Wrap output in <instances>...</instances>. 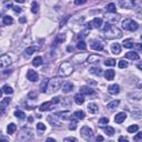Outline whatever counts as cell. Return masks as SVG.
<instances>
[{
	"label": "cell",
	"instance_id": "cell-31",
	"mask_svg": "<svg viewBox=\"0 0 142 142\" xmlns=\"http://www.w3.org/2000/svg\"><path fill=\"white\" fill-rule=\"evenodd\" d=\"M73 115L76 117L77 119H80V120H82V119H85V117H86V114H85V112H83L82 110H78V111H76L73 113Z\"/></svg>",
	"mask_w": 142,
	"mask_h": 142
},
{
	"label": "cell",
	"instance_id": "cell-56",
	"mask_svg": "<svg viewBox=\"0 0 142 142\" xmlns=\"http://www.w3.org/2000/svg\"><path fill=\"white\" fill-rule=\"evenodd\" d=\"M135 48H138L139 50H142V43H135Z\"/></svg>",
	"mask_w": 142,
	"mask_h": 142
},
{
	"label": "cell",
	"instance_id": "cell-29",
	"mask_svg": "<svg viewBox=\"0 0 142 142\" xmlns=\"http://www.w3.org/2000/svg\"><path fill=\"white\" fill-rule=\"evenodd\" d=\"M90 72L92 74H95V76H101L102 74V70L98 68V67H92V68L90 69Z\"/></svg>",
	"mask_w": 142,
	"mask_h": 142
},
{
	"label": "cell",
	"instance_id": "cell-5",
	"mask_svg": "<svg viewBox=\"0 0 142 142\" xmlns=\"http://www.w3.org/2000/svg\"><path fill=\"white\" fill-rule=\"evenodd\" d=\"M80 133H81V137H82V138H85L86 140L91 139V138H92V135H93V131H92V129L89 128L88 126L82 127Z\"/></svg>",
	"mask_w": 142,
	"mask_h": 142
},
{
	"label": "cell",
	"instance_id": "cell-30",
	"mask_svg": "<svg viewBox=\"0 0 142 142\" xmlns=\"http://www.w3.org/2000/svg\"><path fill=\"white\" fill-rule=\"evenodd\" d=\"M106 9H107V11L108 12H110V14H115V5L113 2H111V3H109V5H107V7H106Z\"/></svg>",
	"mask_w": 142,
	"mask_h": 142
},
{
	"label": "cell",
	"instance_id": "cell-26",
	"mask_svg": "<svg viewBox=\"0 0 142 142\" xmlns=\"http://www.w3.org/2000/svg\"><path fill=\"white\" fill-rule=\"evenodd\" d=\"M2 22L5 26H9V24L14 23V19H12V17H10V16H5L2 18Z\"/></svg>",
	"mask_w": 142,
	"mask_h": 142
},
{
	"label": "cell",
	"instance_id": "cell-58",
	"mask_svg": "<svg viewBox=\"0 0 142 142\" xmlns=\"http://www.w3.org/2000/svg\"><path fill=\"white\" fill-rule=\"evenodd\" d=\"M19 21L21 22V23H24V22H26V18H24V17H21V18H20V20H19Z\"/></svg>",
	"mask_w": 142,
	"mask_h": 142
},
{
	"label": "cell",
	"instance_id": "cell-6",
	"mask_svg": "<svg viewBox=\"0 0 142 142\" xmlns=\"http://www.w3.org/2000/svg\"><path fill=\"white\" fill-rule=\"evenodd\" d=\"M27 78H28V80H30L31 82H36V81H38V79H39V74L33 70H28Z\"/></svg>",
	"mask_w": 142,
	"mask_h": 142
},
{
	"label": "cell",
	"instance_id": "cell-33",
	"mask_svg": "<svg viewBox=\"0 0 142 142\" xmlns=\"http://www.w3.org/2000/svg\"><path fill=\"white\" fill-rule=\"evenodd\" d=\"M122 44H123L124 48H129V49H130V48H133V46H134V44H133V42H132V39H127V40H124Z\"/></svg>",
	"mask_w": 142,
	"mask_h": 142
},
{
	"label": "cell",
	"instance_id": "cell-47",
	"mask_svg": "<svg viewBox=\"0 0 142 142\" xmlns=\"http://www.w3.org/2000/svg\"><path fill=\"white\" fill-rule=\"evenodd\" d=\"M28 97L30 99H37V97H38V94H37L36 92H30L28 94Z\"/></svg>",
	"mask_w": 142,
	"mask_h": 142
},
{
	"label": "cell",
	"instance_id": "cell-35",
	"mask_svg": "<svg viewBox=\"0 0 142 142\" xmlns=\"http://www.w3.org/2000/svg\"><path fill=\"white\" fill-rule=\"evenodd\" d=\"M15 117H16V118H18V119L22 120V119L26 118V114H24V112L18 110V111H15Z\"/></svg>",
	"mask_w": 142,
	"mask_h": 142
},
{
	"label": "cell",
	"instance_id": "cell-37",
	"mask_svg": "<svg viewBox=\"0 0 142 142\" xmlns=\"http://www.w3.org/2000/svg\"><path fill=\"white\" fill-rule=\"evenodd\" d=\"M104 132H106L108 135L111 137V135L114 134V129L112 127H106V128H104Z\"/></svg>",
	"mask_w": 142,
	"mask_h": 142
},
{
	"label": "cell",
	"instance_id": "cell-60",
	"mask_svg": "<svg viewBox=\"0 0 142 142\" xmlns=\"http://www.w3.org/2000/svg\"><path fill=\"white\" fill-rule=\"evenodd\" d=\"M26 108H27L28 110H33V109H35V107H33V106H28V107H26Z\"/></svg>",
	"mask_w": 142,
	"mask_h": 142
},
{
	"label": "cell",
	"instance_id": "cell-32",
	"mask_svg": "<svg viewBox=\"0 0 142 142\" xmlns=\"http://www.w3.org/2000/svg\"><path fill=\"white\" fill-rule=\"evenodd\" d=\"M42 58L41 57H36L35 59H33V61H32V64L35 66V67H39V66H41L42 64Z\"/></svg>",
	"mask_w": 142,
	"mask_h": 142
},
{
	"label": "cell",
	"instance_id": "cell-8",
	"mask_svg": "<svg viewBox=\"0 0 142 142\" xmlns=\"http://www.w3.org/2000/svg\"><path fill=\"white\" fill-rule=\"evenodd\" d=\"M73 83H71V82H64L63 85L61 86V89H62V92H64V93H69L71 92V91L73 90Z\"/></svg>",
	"mask_w": 142,
	"mask_h": 142
},
{
	"label": "cell",
	"instance_id": "cell-38",
	"mask_svg": "<svg viewBox=\"0 0 142 142\" xmlns=\"http://www.w3.org/2000/svg\"><path fill=\"white\" fill-rule=\"evenodd\" d=\"M138 130H139V127H138L137 124H132V126H130V127L128 128V132L129 133H134Z\"/></svg>",
	"mask_w": 142,
	"mask_h": 142
},
{
	"label": "cell",
	"instance_id": "cell-41",
	"mask_svg": "<svg viewBox=\"0 0 142 142\" xmlns=\"http://www.w3.org/2000/svg\"><path fill=\"white\" fill-rule=\"evenodd\" d=\"M128 61L127 60H124V59H122V60H120L119 61V63H118V66H119V68H121V69H124V68H127L128 67Z\"/></svg>",
	"mask_w": 142,
	"mask_h": 142
},
{
	"label": "cell",
	"instance_id": "cell-62",
	"mask_svg": "<svg viewBox=\"0 0 142 142\" xmlns=\"http://www.w3.org/2000/svg\"><path fill=\"white\" fill-rule=\"evenodd\" d=\"M17 2H19V3H23V2H24V0H17Z\"/></svg>",
	"mask_w": 142,
	"mask_h": 142
},
{
	"label": "cell",
	"instance_id": "cell-54",
	"mask_svg": "<svg viewBox=\"0 0 142 142\" xmlns=\"http://www.w3.org/2000/svg\"><path fill=\"white\" fill-rule=\"evenodd\" d=\"M119 142H129V140H128V138H126V137H120L119 138Z\"/></svg>",
	"mask_w": 142,
	"mask_h": 142
},
{
	"label": "cell",
	"instance_id": "cell-63",
	"mask_svg": "<svg viewBox=\"0 0 142 142\" xmlns=\"http://www.w3.org/2000/svg\"><path fill=\"white\" fill-rule=\"evenodd\" d=\"M141 40H142V36H141Z\"/></svg>",
	"mask_w": 142,
	"mask_h": 142
},
{
	"label": "cell",
	"instance_id": "cell-27",
	"mask_svg": "<svg viewBox=\"0 0 142 142\" xmlns=\"http://www.w3.org/2000/svg\"><path fill=\"white\" fill-rule=\"evenodd\" d=\"M91 24H92V28H99V27H101V24H102V19L101 18H94L92 20V22H91Z\"/></svg>",
	"mask_w": 142,
	"mask_h": 142
},
{
	"label": "cell",
	"instance_id": "cell-18",
	"mask_svg": "<svg viewBox=\"0 0 142 142\" xmlns=\"http://www.w3.org/2000/svg\"><path fill=\"white\" fill-rule=\"evenodd\" d=\"M107 22H109V23H117L120 20V17L117 15V16H112V15H108L107 17Z\"/></svg>",
	"mask_w": 142,
	"mask_h": 142
},
{
	"label": "cell",
	"instance_id": "cell-40",
	"mask_svg": "<svg viewBox=\"0 0 142 142\" xmlns=\"http://www.w3.org/2000/svg\"><path fill=\"white\" fill-rule=\"evenodd\" d=\"M77 48H78L79 50H86V49H87V44H86L85 41L81 40V41H79V42H78Z\"/></svg>",
	"mask_w": 142,
	"mask_h": 142
},
{
	"label": "cell",
	"instance_id": "cell-7",
	"mask_svg": "<svg viewBox=\"0 0 142 142\" xmlns=\"http://www.w3.org/2000/svg\"><path fill=\"white\" fill-rule=\"evenodd\" d=\"M10 63H11L10 57L8 55H2L1 58H0V66H1V68H5V67L9 66Z\"/></svg>",
	"mask_w": 142,
	"mask_h": 142
},
{
	"label": "cell",
	"instance_id": "cell-53",
	"mask_svg": "<svg viewBox=\"0 0 142 142\" xmlns=\"http://www.w3.org/2000/svg\"><path fill=\"white\" fill-rule=\"evenodd\" d=\"M51 102H52L53 104H56V103H59V102H60V98H59V97H56V98H53Z\"/></svg>",
	"mask_w": 142,
	"mask_h": 142
},
{
	"label": "cell",
	"instance_id": "cell-59",
	"mask_svg": "<svg viewBox=\"0 0 142 142\" xmlns=\"http://www.w3.org/2000/svg\"><path fill=\"white\" fill-rule=\"evenodd\" d=\"M11 71H12V70H5V71H3V74H8V73L10 74V73H11Z\"/></svg>",
	"mask_w": 142,
	"mask_h": 142
},
{
	"label": "cell",
	"instance_id": "cell-34",
	"mask_svg": "<svg viewBox=\"0 0 142 142\" xmlns=\"http://www.w3.org/2000/svg\"><path fill=\"white\" fill-rule=\"evenodd\" d=\"M16 130H17V127H16L15 123H10L9 126H8V128H7V131H8V133H9V134H12V133H15Z\"/></svg>",
	"mask_w": 142,
	"mask_h": 142
},
{
	"label": "cell",
	"instance_id": "cell-15",
	"mask_svg": "<svg viewBox=\"0 0 142 142\" xmlns=\"http://www.w3.org/2000/svg\"><path fill=\"white\" fill-rule=\"evenodd\" d=\"M101 59H102V58L100 56H98V55H91V56H89L87 58V62H88V63H95V62L100 61Z\"/></svg>",
	"mask_w": 142,
	"mask_h": 142
},
{
	"label": "cell",
	"instance_id": "cell-2",
	"mask_svg": "<svg viewBox=\"0 0 142 142\" xmlns=\"http://www.w3.org/2000/svg\"><path fill=\"white\" fill-rule=\"evenodd\" d=\"M73 72V67L70 62H62L59 67V74L61 77H68Z\"/></svg>",
	"mask_w": 142,
	"mask_h": 142
},
{
	"label": "cell",
	"instance_id": "cell-3",
	"mask_svg": "<svg viewBox=\"0 0 142 142\" xmlns=\"http://www.w3.org/2000/svg\"><path fill=\"white\" fill-rule=\"evenodd\" d=\"M122 28L128 31H135V30H138V28H139V24H138L134 20L128 18L122 21Z\"/></svg>",
	"mask_w": 142,
	"mask_h": 142
},
{
	"label": "cell",
	"instance_id": "cell-20",
	"mask_svg": "<svg viewBox=\"0 0 142 142\" xmlns=\"http://www.w3.org/2000/svg\"><path fill=\"white\" fill-rule=\"evenodd\" d=\"M111 51L113 55H119V53L121 52V44L120 43H113L111 44Z\"/></svg>",
	"mask_w": 142,
	"mask_h": 142
},
{
	"label": "cell",
	"instance_id": "cell-19",
	"mask_svg": "<svg viewBox=\"0 0 142 142\" xmlns=\"http://www.w3.org/2000/svg\"><path fill=\"white\" fill-rule=\"evenodd\" d=\"M126 58L127 59H130V60H138L140 58V56L138 55L135 51H129L126 53Z\"/></svg>",
	"mask_w": 142,
	"mask_h": 142
},
{
	"label": "cell",
	"instance_id": "cell-46",
	"mask_svg": "<svg viewBox=\"0 0 142 142\" xmlns=\"http://www.w3.org/2000/svg\"><path fill=\"white\" fill-rule=\"evenodd\" d=\"M37 129H38V130H46V126L43 123L39 122V123H37Z\"/></svg>",
	"mask_w": 142,
	"mask_h": 142
},
{
	"label": "cell",
	"instance_id": "cell-12",
	"mask_svg": "<svg viewBox=\"0 0 142 142\" xmlns=\"http://www.w3.org/2000/svg\"><path fill=\"white\" fill-rule=\"evenodd\" d=\"M108 91H109L110 94L115 95V94H118L120 92V87H119V85H115V83H114V85L109 86V88H108Z\"/></svg>",
	"mask_w": 142,
	"mask_h": 142
},
{
	"label": "cell",
	"instance_id": "cell-36",
	"mask_svg": "<svg viewBox=\"0 0 142 142\" xmlns=\"http://www.w3.org/2000/svg\"><path fill=\"white\" fill-rule=\"evenodd\" d=\"M31 11H32V14H37V12L39 11V5H38V2H36V1H33V2H32Z\"/></svg>",
	"mask_w": 142,
	"mask_h": 142
},
{
	"label": "cell",
	"instance_id": "cell-45",
	"mask_svg": "<svg viewBox=\"0 0 142 142\" xmlns=\"http://www.w3.org/2000/svg\"><path fill=\"white\" fill-rule=\"evenodd\" d=\"M108 123H109V119H108V118H101L99 120V124H102V126L108 124Z\"/></svg>",
	"mask_w": 142,
	"mask_h": 142
},
{
	"label": "cell",
	"instance_id": "cell-16",
	"mask_svg": "<svg viewBox=\"0 0 142 142\" xmlns=\"http://www.w3.org/2000/svg\"><path fill=\"white\" fill-rule=\"evenodd\" d=\"M39 48L38 47H35V46H31V47H28L26 50H24V56L26 57H30L32 53H35L36 51H38Z\"/></svg>",
	"mask_w": 142,
	"mask_h": 142
},
{
	"label": "cell",
	"instance_id": "cell-11",
	"mask_svg": "<svg viewBox=\"0 0 142 142\" xmlns=\"http://www.w3.org/2000/svg\"><path fill=\"white\" fill-rule=\"evenodd\" d=\"M120 6L124 9H132L134 7V2L131 0H124V1H120Z\"/></svg>",
	"mask_w": 142,
	"mask_h": 142
},
{
	"label": "cell",
	"instance_id": "cell-9",
	"mask_svg": "<svg viewBox=\"0 0 142 142\" xmlns=\"http://www.w3.org/2000/svg\"><path fill=\"white\" fill-rule=\"evenodd\" d=\"M91 49L97 50V51H101V50L103 49V43L101 42V41H99V40L91 41Z\"/></svg>",
	"mask_w": 142,
	"mask_h": 142
},
{
	"label": "cell",
	"instance_id": "cell-43",
	"mask_svg": "<svg viewBox=\"0 0 142 142\" xmlns=\"http://www.w3.org/2000/svg\"><path fill=\"white\" fill-rule=\"evenodd\" d=\"M48 121H49L50 123H51L52 127H53V126H55V127H60V122H59V121H57V120H55V119L52 120L51 117H49V118H48Z\"/></svg>",
	"mask_w": 142,
	"mask_h": 142
},
{
	"label": "cell",
	"instance_id": "cell-23",
	"mask_svg": "<svg viewBox=\"0 0 142 142\" xmlns=\"http://www.w3.org/2000/svg\"><path fill=\"white\" fill-rule=\"evenodd\" d=\"M49 79H43V81L41 82V85H40V91L42 93H44V92H47V88H48V86H49Z\"/></svg>",
	"mask_w": 142,
	"mask_h": 142
},
{
	"label": "cell",
	"instance_id": "cell-4",
	"mask_svg": "<svg viewBox=\"0 0 142 142\" xmlns=\"http://www.w3.org/2000/svg\"><path fill=\"white\" fill-rule=\"evenodd\" d=\"M61 86H62V79L59 77L53 78L49 81V87H50V89H51V92H57L61 88Z\"/></svg>",
	"mask_w": 142,
	"mask_h": 142
},
{
	"label": "cell",
	"instance_id": "cell-24",
	"mask_svg": "<svg viewBox=\"0 0 142 142\" xmlns=\"http://www.w3.org/2000/svg\"><path fill=\"white\" fill-rule=\"evenodd\" d=\"M74 101H76L77 104H82L83 102H85V95L81 94V93H77L76 95H74Z\"/></svg>",
	"mask_w": 142,
	"mask_h": 142
},
{
	"label": "cell",
	"instance_id": "cell-17",
	"mask_svg": "<svg viewBox=\"0 0 142 142\" xmlns=\"http://www.w3.org/2000/svg\"><path fill=\"white\" fill-rule=\"evenodd\" d=\"M80 93L81 94H88V95H90V94H93L94 93V91H93V89H91L90 87H87V86H83L81 89H80Z\"/></svg>",
	"mask_w": 142,
	"mask_h": 142
},
{
	"label": "cell",
	"instance_id": "cell-13",
	"mask_svg": "<svg viewBox=\"0 0 142 142\" xmlns=\"http://www.w3.org/2000/svg\"><path fill=\"white\" fill-rule=\"evenodd\" d=\"M126 119H127V114L124 113V112H119V113L115 114V117H114V122H117V123H122Z\"/></svg>",
	"mask_w": 142,
	"mask_h": 142
},
{
	"label": "cell",
	"instance_id": "cell-14",
	"mask_svg": "<svg viewBox=\"0 0 142 142\" xmlns=\"http://www.w3.org/2000/svg\"><path fill=\"white\" fill-rule=\"evenodd\" d=\"M119 104H120L119 100H113V101H111L110 103L107 104V109L109 110V111H114L117 108L119 107Z\"/></svg>",
	"mask_w": 142,
	"mask_h": 142
},
{
	"label": "cell",
	"instance_id": "cell-48",
	"mask_svg": "<svg viewBox=\"0 0 142 142\" xmlns=\"http://www.w3.org/2000/svg\"><path fill=\"white\" fill-rule=\"evenodd\" d=\"M133 139H134V141H139V140H141V139H142V132H139L134 138H133Z\"/></svg>",
	"mask_w": 142,
	"mask_h": 142
},
{
	"label": "cell",
	"instance_id": "cell-49",
	"mask_svg": "<svg viewBox=\"0 0 142 142\" xmlns=\"http://www.w3.org/2000/svg\"><path fill=\"white\" fill-rule=\"evenodd\" d=\"M64 142H77V139L76 138H66Z\"/></svg>",
	"mask_w": 142,
	"mask_h": 142
},
{
	"label": "cell",
	"instance_id": "cell-1",
	"mask_svg": "<svg viewBox=\"0 0 142 142\" xmlns=\"http://www.w3.org/2000/svg\"><path fill=\"white\" fill-rule=\"evenodd\" d=\"M103 33L107 39H114V38H121L122 37V32L117 27H113L111 23L106 22L103 27Z\"/></svg>",
	"mask_w": 142,
	"mask_h": 142
},
{
	"label": "cell",
	"instance_id": "cell-22",
	"mask_svg": "<svg viewBox=\"0 0 142 142\" xmlns=\"http://www.w3.org/2000/svg\"><path fill=\"white\" fill-rule=\"evenodd\" d=\"M10 101H11V98H9V97H8V98H3V99H2L1 103H0V107H1V112H2V113L5 112L6 107L10 103Z\"/></svg>",
	"mask_w": 142,
	"mask_h": 142
},
{
	"label": "cell",
	"instance_id": "cell-39",
	"mask_svg": "<svg viewBox=\"0 0 142 142\" xmlns=\"http://www.w3.org/2000/svg\"><path fill=\"white\" fill-rule=\"evenodd\" d=\"M64 40H66V36L64 35H58L56 37V43H61V42H63Z\"/></svg>",
	"mask_w": 142,
	"mask_h": 142
},
{
	"label": "cell",
	"instance_id": "cell-21",
	"mask_svg": "<svg viewBox=\"0 0 142 142\" xmlns=\"http://www.w3.org/2000/svg\"><path fill=\"white\" fill-rule=\"evenodd\" d=\"M88 111L90 112V113H97V112L99 111V108H98V106L95 103H89L88 104Z\"/></svg>",
	"mask_w": 142,
	"mask_h": 142
},
{
	"label": "cell",
	"instance_id": "cell-51",
	"mask_svg": "<svg viewBox=\"0 0 142 142\" xmlns=\"http://www.w3.org/2000/svg\"><path fill=\"white\" fill-rule=\"evenodd\" d=\"M87 1L86 0H76V1H74V3H76V5H83V3H86Z\"/></svg>",
	"mask_w": 142,
	"mask_h": 142
},
{
	"label": "cell",
	"instance_id": "cell-10",
	"mask_svg": "<svg viewBox=\"0 0 142 142\" xmlns=\"http://www.w3.org/2000/svg\"><path fill=\"white\" fill-rule=\"evenodd\" d=\"M53 103L52 102H44V103H42L41 106L39 107V110L41 111V112H43V111H49V110H52L53 109Z\"/></svg>",
	"mask_w": 142,
	"mask_h": 142
},
{
	"label": "cell",
	"instance_id": "cell-28",
	"mask_svg": "<svg viewBox=\"0 0 142 142\" xmlns=\"http://www.w3.org/2000/svg\"><path fill=\"white\" fill-rule=\"evenodd\" d=\"M14 92V90H12V88L9 86V85H5L2 87V93H6V94H11Z\"/></svg>",
	"mask_w": 142,
	"mask_h": 142
},
{
	"label": "cell",
	"instance_id": "cell-61",
	"mask_svg": "<svg viewBox=\"0 0 142 142\" xmlns=\"http://www.w3.org/2000/svg\"><path fill=\"white\" fill-rule=\"evenodd\" d=\"M137 67H138V69H140V70H142V63H139V64H138Z\"/></svg>",
	"mask_w": 142,
	"mask_h": 142
},
{
	"label": "cell",
	"instance_id": "cell-57",
	"mask_svg": "<svg viewBox=\"0 0 142 142\" xmlns=\"http://www.w3.org/2000/svg\"><path fill=\"white\" fill-rule=\"evenodd\" d=\"M46 142H56V140L52 139V138H48V139L46 140Z\"/></svg>",
	"mask_w": 142,
	"mask_h": 142
},
{
	"label": "cell",
	"instance_id": "cell-50",
	"mask_svg": "<svg viewBox=\"0 0 142 142\" xmlns=\"http://www.w3.org/2000/svg\"><path fill=\"white\" fill-rule=\"evenodd\" d=\"M14 11L16 12V14H20V12H21V8L18 7V6H15L14 7Z\"/></svg>",
	"mask_w": 142,
	"mask_h": 142
},
{
	"label": "cell",
	"instance_id": "cell-42",
	"mask_svg": "<svg viewBox=\"0 0 142 142\" xmlns=\"http://www.w3.org/2000/svg\"><path fill=\"white\" fill-rule=\"evenodd\" d=\"M77 126H78L77 120H72V119H71V122H70V124H69V129H70V130H76Z\"/></svg>",
	"mask_w": 142,
	"mask_h": 142
},
{
	"label": "cell",
	"instance_id": "cell-44",
	"mask_svg": "<svg viewBox=\"0 0 142 142\" xmlns=\"http://www.w3.org/2000/svg\"><path fill=\"white\" fill-rule=\"evenodd\" d=\"M104 64L108 66V67H113V66H115V60L114 59H108V60L104 61Z\"/></svg>",
	"mask_w": 142,
	"mask_h": 142
},
{
	"label": "cell",
	"instance_id": "cell-25",
	"mask_svg": "<svg viewBox=\"0 0 142 142\" xmlns=\"http://www.w3.org/2000/svg\"><path fill=\"white\" fill-rule=\"evenodd\" d=\"M114 71L113 70H107V71H104V78L107 79V80H113V78H114Z\"/></svg>",
	"mask_w": 142,
	"mask_h": 142
},
{
	"label": "cell",
	"instance_id": "cell-55",
	"mask_svg": "<svg viewBox=\"0 0 142 142\" xmlns=\"http://www.w3.org/2000/svg\"><path fill=\"white\" fill-rule=\"evenodd\" d=\"M102 141H103V137L98 135V137H97V142H102Z\"/></svg>",
	"mask_w": 142,
	"mask_h": 142
},
{
	"label": "cell",
	"instance_id": "cell-52",
	"mask_svg": "<svg viewBox=\"0 0 142 142\" xmlns=\"http://www.w3.org/2000/svg\"><path fill=\"white\" fill-rule=\"evenodd\" d=\"M0 142H9V139L6 138L5 135H1L0 137Z\"/></svg>",
	"mask_w": 142,
	"mask_h": 142
}]
</instances>
